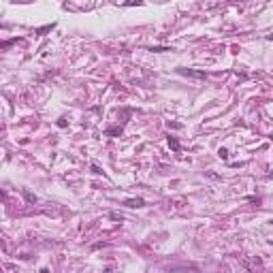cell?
<instances>
[{"label":"cell","mask_w":273,"mask_h":273,"mask_svg":"<svg viewBox=\"0 0 273 273\" xmlns=\"http://www.w3.org/2000/svg\"><path fill=\"white\" fill-rule=\"evenodd\" d=\"M24 196H26V198H28V201H30V203H36V196H34L32 192H28V190H24Z\"/></svg>","instance_id":"ba28073f"},{"label":"cell","mask_w":273,"mask_h":273,"mask_svg":"<svg viewBox=\"0 0 273 273\" xmlns=\"http://www.w3.org/2000/svg\"><path fill=\"white\" fill-rule=\"evenodd\" d=\"M269 177H273V171H271V173H269Z\"/></svg>","instance_id":"e0dca14e"},{"label":"cell","mask_w":273,"mask_h":273,"mask_svg":"<svg viewBox=\"0 0 273 273\" xmlns=\"http://www.w3.org/2000/svg\"><path fill=\"white\" fill-rule=\"evenodd\" d=\"M105 273H113V271H111V267H107V269H105Z\"/></svg>","instance_id":"5bb4252c"},{"label":"cell","mask_w":273,"mask_h":273,"mask_svg":"<svg viewBox=\"0 0 273 273\" xmlns=\"http://www.w3.org/2000/svg\"><path fill=\"white\" fill-rule=\"evenodd\" d=\"M107 134H109V136H117V134H122V126H115V128H107Z\"/></svg>","instance_id":"5b68a950"},{"label":"cell","mask_w":273,"mask_h":273,"mask_svg":"<svg viewBox=\"0 0 273 273\" xmlns=\"http://www.w3.org/2000/svg\"><path fill=\"white\" fill-rule=\"evenodd\" d=\"M271 224H273V220H271Z\"/></svg>","instance_id":"ac0fdd59"},{"label":"cell","mask_w":273,"mask_h":273,"mask_svg":"<svg viewBox=\"0 0 273 273\" xmlns=\"http://www.w3.org/2000/svg\"><path fill=\"white\" fill-rule=\"evenodd\" d=\"M51 28H53V24H49V26H43V28H39L36 32H39V34H43V32H47V30H51Z\"/></svg>","instance_id":"8fae6325"},{"label":"cell","mask_w":273,"mask_h":273,"mask_svg":"<svg viewBox=\"0 0 273 273\" xmlns=\"http://www.w3.org/2000/svg\"><path fill=\"white\" fill-rule=\"evenodd\" d=\"M58 126L60 128H66V120H58Z\"/></svg>","instance_id":"4fadbf2b"},{"label":"cell","mask_w":273,"mask_h":273,"mask_svg":"<svg viewBox=\"0 0 273 273\" xmlns=\"http://www.w3.org/2000/svg\"><path fill=\"white\" fill-rule=\"evenodd\" d=\"M177 73H181V75H190V77H198V79H205V73H203V70H192V68H177Z\"/></svg>","instance_id":"7a4b0ae2"},{"label":"cell","mask_w":273,"mask_h":273,"mask_svg":"<svg viewBox=\"0 0 273 273\" xmlns=\"http://www.w3.org/2000/svg\"><path fill=\"white\" fill-rule=\"evenodd\" d=\"M149 51H154V53H160V51H173L171 47H149Z\"/></svg>","instance_id":"52a82bcc"},{"label":"cell","mask_w":273,"mask_h":273,"mask_svg":"<svg viewBox=\"0 0 273 273\" xmlns=\"http://www.w3.org/2000/svg\"><path fill=\"white\" fill-rule=\"evenodd\" d=\"M271 243H273V241H271Z\"/></svg>","instance_id":"d6986e66"},{"label":"cell","mask_w":273,"mask_h":273,"mask_svg":"<svg viewBox=\"0 0 273 273\" xmlns=\"http://www.w3.org/2000/svg\"><path fill=\"white\" fill-rule=\"evenodd\" d=\"M267 39H269V41H273V34H269V36H267Z\"/></svg>","instance_id":"2e32d148"},{"label":"cell","mask_w":273,"mask_h":273,"mask_svg":"<svg viewBox=\"0 0 273 273\" xmlns=\"http://www.w3.org/2000/svg\"><path fill=\"white\" fill-rule=\"evenodd\" d=\"M41 273H49V269H41Z\"/></svg>","instance_id":"9a60e30c"},{"label":"cell","mask_w":273,"mask_h":273,"mask_svg":"<svg viewBox=\"0 0 273 273\" xmlns=\"http://www.w3.org/2000/svg\"><path fill=\"white\" fill-rule=\"evenodd\" d=\"M218 156H220L222 160H226V158H228V152H226L224 147H220V149H218Z\"/></svg>","instance_id":"9c48e42d"},{"label":"cell","mask_w":273,"mask_h":273,"mask_svg":"<svg viewBox=\"0 0 273 273\" xmlns=\"http://www.w3.org/2000/svg\"><path fill=\"white\" fill-rule=\"evenodd\" d=\"M241 262H243V267L250 269V271H256V267H260V260H258V258H254V262H250L248 258H243Z\"/></svg>","instance_id":"3957f363"},{"label":"cell","mask_w":273,"mask_h":273,"mask_svg":"<svg viewBox=\"0 0 273 273\" xmlns=\"http://www.w3.org/2000/svg\"><path fill=\"white\" fill-rule=\"evenodd\" d=\"M169 147H171V149H175V152L179 149V141L175 139V136H169Z\"/></svg>","instance_id":"8992f818"},{"label":"cell","mask_w":273,"mask_h":273,"mask_svg":"<svg viewBox=\"0 0 273 273\" xmlns=\"http://www.w3.org/2000/svg\"><path fill=\"white\" fill-rule=\"evenodd\" d=\"M169 126L171 128H181V124H177V122H169Z\"/></svg>","instance_id":"7c38bea8"},{"label":"cell","mask_w":273,"mask_h":273,"mask_svg":"<svg viewBox=\"0 0 273 273\" xmlns=\"http://www.w3.org/2000/svg\"><path fill=\"white\" fill-rule=\"evenodd\" d=\"M109 216H111V220H117V222H122V216L117 213V211H111V213H109Z\"/></svg>","instance_id":"30bf717a"},{"label":"cell","mask_w":273,"mask_h":273,"mask_svg":"<svg viewBox=\"0 0 273 273\" xmlns=\"http://www.w3.org/2000/svg\"><path fill=\"white\" fill-rule=\"evenodd\" d=\"M143 205H145L143 198H128L126 201V207H143Z\"/></svg>","instance_id":"277c9868"},{"label":"cell","mask_w":273,"mask_h":273,"mask_svg":"<svg viewBox=\"0 0 273 273\" xmlns=\"http://www.w3.org/2000/svg\"><path fill=\"white\" fill-rule=\"evenodd\" d=\"M165 271H167V273H190V271L196 273L198 267H196V265H167Z\"/></svg>","instance_id":"6da1fadb"}]
</instances>
